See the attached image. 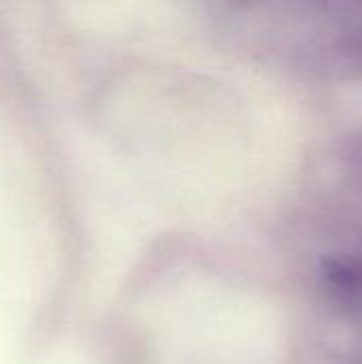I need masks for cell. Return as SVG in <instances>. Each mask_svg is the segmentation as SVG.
<instances>
[{
    "instance_id": "cell-2",
    "label": "cell",
    "mask_w": 362,
    "mask_h": 364,
    "mask_svg": "<svg viewBox=\"0 0 362 364\" xmlns=\"http://www.w3.org/2000/svg\"><path fill=\"white\" fill-rule=\"evenodd\" d=\"M333 58L344 77L362 79V26L348 30L335 41Z\"/></svg>"
},
{
    "instance_id": "cell-1",
    "label": "cell",
    "mask_w": 362,
    "mask_h": 364,
    "mask_svg": "<svg viewBox=\"0 0 362 364\" xmlns=\"http://www.w3.org/2000/svg\"><path fill=\"white\" fill-rule=\"evenodd\" d=\"M320 284L331 303L344 311H362V260L326 258L320 269Z\"/></svg>"
},
{
    "instance_id": "cell-3",
    "label": "cell",
    "mask_w": 362,
    "mask_h": 364,
    "mask_svg": "<svg viewBox=\"0 0 362 364\" xmlns=\"http://www.w3.org/2000/svg\"><path fill=\"white\" fill-rule=\"evenodd\" d=\"M358 2H361V4H362V0H358Z\"/></svg>"
}]
</instances>
